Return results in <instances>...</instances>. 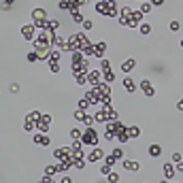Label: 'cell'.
I'll list each match as a JSON object with an SVG mask.
<instances>
[{
  "label": "cell",
  "mask_w": 183,
  "mask_h": 183,
  "mask_svg": "<svg viewBox=\"0 0 183 183\" xmlns=\"http://www.w3.org/2000/svg\"><path fill=\"white\" fill-rule=\"evenodd\" d=\"M132 68H134V60H132V58H130V60H126V62L122 64V70H124V73H130Z\"/></svg>",
  "instance_id": "6da1fadb"
},
{
  "label": "cell",
  "mask_w": 183,
  "mask_h": 183,
  "mask_svg": "<svg viewBox=\"0 0 183 183\" xmlns=\"http://www.w3.org/2000/svg\"><path fill=\"white\" fill-rule=\"evenodd\" d=\"M32 30H34L32 26H24V28H21V34H24L26 38H32V36H34V32H32Z\"/></svg>",
  "instance_id": "7a4b0ae2"
},
{
  "label": "cell",
  "mask_w": 183,
  "mask_h": 183,
  "mask_svg": "<svg viewBox=\"0 0 183 183\" xmlns=\"http://www.w3.org/2000/svg\"><path fill=\"white\" fill-rule=\"evenodd\" d=\"M160 153H162V147H160V145H151V147H149V155L158 158Z\"/></svg>",
  "instance_id": "3957f363"
},
{
  "label": "cell",
  "mask_w": 183,
  "mask_h": 183,
  "mask_svg": "<svg viewBox=\"0 0 183 183\" xmlns=\"http://www.w3.org/2000/svg\"><path fill=\"white\" fill-rule=\"evenodd\" d=\"M124 87H126L128 92H134V83H132V79H130V77H126V79H124Z\"/></svg>",
  "instance_id": "277c9868"
},
{
  "label": "cell",
  "mask_w": 183,
  "mask_h": 183,
  "mask_svg": "<svg viewBox=\"0 0 183 183\" xmlns=\"http://www.w3.org/2000/svg\"><path fill=\"white\" fill-rule=\"evenodd\" d=\"M100 155H102L100 149H98V151H92V153H89V162H94V160H100Z\"/></svg>",
  "instance_id": "5b68a950"
},
{
  "label": "cell",
  "mask_w": 183,
  "mask_h": 183,
  "mask_svg": "<svg viewBox=\"0 0 183 183\" xmlns=\"http://www.w3.org/2000/svg\"><path fill=\"white\" fill-rule=\"evenodd\" d=\"M149 11H151V4L149 2H143L141 4V13H149Z\"/></svg>",
  "instance_id": "8992f818"
},
{
  "label": "cell",
  "mask_w": 183,
  "mask_h": 183,
  "mask_svg": "<svg viewBox=\"0 0 183 183\" xmlns=\"http://www.w3.org/2000/svg\"><path fill=\"white\" fill-rule=\"evenodd\" d=\"M179 28H181L179 21H170V30H172V32H179Z\"/></svg>",
  "instance_id": "52a82bcc"
},
{
  "label": "cell",
  "mask_w": 183,
  "mask_h": 183,
  "mask_svg": "<svg viewBox=\"0 0 183 183\" xmlns=\"http://www.w3.org/2000/svg\"><path fill=\"white\" fill-rule=\"evenodd\" d=\"M141 32H143V34H149V32H151V26H149V24H143V26H141Z\"/></svg>",
  "instance_id": "ba28073f"
},
{
  "label": "cell",
  "mask_w": 183,
  "mask_h": 183,
  "mask_svg": "<svg viewBox=\"0 0 183 183\" xmlns=\"http://www.w3.org/2000/svg\"><path fill=\"white\" fill-rule=\"evenodd\" d=\"M151 2H153L155 7H158V4H162V2H164V0H151Z\"/></svg>",
  "instance_id": "9c48e42d"
}]
</instances>
